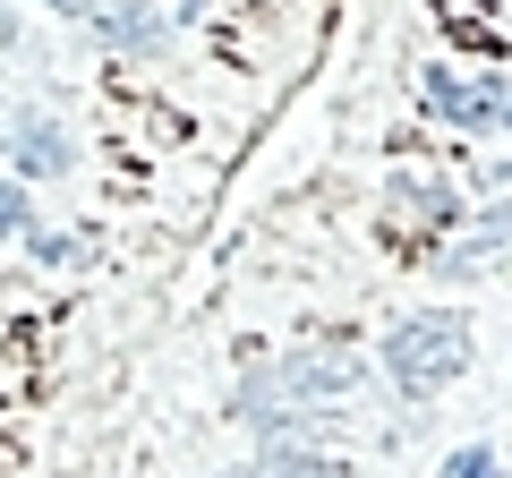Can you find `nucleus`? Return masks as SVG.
I'll return each mask as SVG.
<instances>
[{"instance_id":"nucleus-3","label":"nucleus","mask_w":512,"mask_h":478,"mask_svg":"<svg viewBox=\"0 0 512 478\" xmlns=\"http://www.w3.org/2000/svg\"><path fill=\"white\" fill-rule=\"evenodd\" d=\"M512 265V205H470L453 222V239L436 248V274L444 282H495Z\"/></svg>"},{"instance_id":"nucleus-2","label":"nucleus","mask_w":512,"mask_h":478,"mask_svg":"<svg viewBox=\"0 0 512 478\" xmlns=\"http://www.w3.org/2000/svg\"><path fill=\"white\" fill-rule=\"evenodd\" d=\"M265 376H274V393H282V402L325 410V419H350V393L367 385V359H359L350 342H333V333H316V342H291Z\"/></svg>"},{"instance_id":"nucleus-9","label":"nucleus","mask_w":512,"mask_h":478,"mask_svg":"<svg viewBox=\"0 0 512 478\" xmlns=\"http://www.w3.org/2000/svg\"><path fill=\"white\" fill-rule=\"evenodd\" d=\"M35 197H26V180L18 171H0V248H26V231H35Z\"/></svg>"},{"instance_id":"nucleus-12","label":"nucleus","mask_w":512,"mask_h":478,"mask_svg":"<svg viewBox=\"0 0 512 478\" xmlns=\"http://www.w3.org/2000/svg\"><path fill=\"white\" fill-rule=\"evenodd\" d=\"M43 9H52V18H69V26H86V9H94V0H43Z\"/></svg>"},{"instance_id":"nucleus-10","label":"nucleus","mask_w":512,"mask_h":478,"mask_svg":"<svg viewBox=\"0 0 512 478\" xmlns=\"http://www.w3.org/2000/svg\"><path fill=\"white\" fill-rule=\"evenodd\" d=\"M26 248H35V257L52 265V274H69V265H86V239H69V231H43V222L26 231Z\"/></svg>"},{"instance_id":"nucleus-11","label":"nucleus","mask_w":512,"mask_h":478,"mask_svg":"<svg viewBox=\"0 0 512 478\" xmlns=\"http://www.w3.org/2000/svg\"><path fill=\"white\" fill-rule=\"evenodd\" d=\"M444 478H504V461H495V444H453V461H444Z\"/></svg>"},{"instance_id":"nucleus-1","label":"nucleus","mask_w":512,"mask_h":478,"mask_svg":"<svg viewBox=\"0 0 512 478\" xmlns=\"http://www.w3.org/2000/svg\"><path fill=\"white\" fill-rule=\"evenodd\" d=\"M470 359H478V316L470 308H402L384 325V342H376L384 385L402 393L410 410L444 402V393L470 376Z\"/></svg>"},{"instance_id":"nucleus-14","label":"nucleus","mask_w":512,"mask_h":478,"mask_svg":"<svg viewBox=\"0 0 512 478\" xmlns=\"http://www.w3.org/2000/svg\"><path fill=\"white\" fill-rule=\"evenodd\" d=\"M0 163H9V120H0Z\"/></svg>"},{"instance_id":"nucleus-4","label":"nucleus","mask_w":512,"mask_h":478,"mask_svg":"<svg viewBox=\"0 0 512 478\" xmlns=\"http://www.w3.org/2000/svg\"><path fill=\"white\" fill-rule=\"evenodd\" d=\"M419 103L436 111L444 129H461V137H495V111H504V69H478V77H461V69H427L419 77Z\"/></svg>"},{"instance_id":"nucleus-6","label":"nucleus","mask_w":512,"mask_h":478,"mask_svg":"<svg viewBox=\"0 0 512 478\" xmlns=\"http://www.w3.org/2000/svg\"><path fill=\"white\" fill-rule=\"evenodd\" d=\"M69 163H77V137L60 129L52 111H18L9 120V163L0 171H18V180H69Z\"/></svg>"},{"instance_id":"nucleus-8","label":"nucleus","mask_w":512,"mask_h":478,"mask_svg":"<svg viewBox=\"0 0 512 478\" xmlns=\"http://www.w3.org/2000/svg\"><path fill=\"white\" fill-rule=\"evenodd\" d=\"M248 470H256V478H359L342 453H325V444H299V436H265Z\"/></svg>"},{"instance_id":"nucleus-15","label":"nucleus","mask_w":512,"mask_h":478,"mask_svg":"<svg viewBox=\"0 0 512 478\" xmlns=\"http://www.w3.org/2000/svg\"><path fill=\"white\" fill-rule=\"evenodd\" d=\"M222 478H256V470H222Z\"/></svg>"},{"instance_id":"nucleus-5","label":"nucleus","mask_w":512,"mask_h":478,"mask_svg":"<svg viewBox=\"0 0 512 478\" xmlns=\"http://www.w3.org/2000/svg\"><path fill=\"white\" fill-rule=\"evenodd\" d=\"M86 35L103 43V52H120V60H154L171 43V9L163 0H94Z\"/></svg>"},{"instance_id":"nucleus-7","label":"nucleus","mask_w":512,"mask_h":478,"mask_svg":"<svg viewBox=\"0 0 512 478\" xmlns=\"http://www.w3.org/2000/svg\"><path fill=\"white\" fill-rule=\"evenodd\" d=\"M384 205H393L402 222H436V231H453V222L470 214V197H461V188H444V180H427V171H393Z\"/></svg>"},{"instance_id":"nucleus-13","label":"nucleus","mask_w":512,"mask_h":478,"mask_svg":"<svg viewBox=\"0 0 512 478\" xmlns=\"http://www.w3.org/2000/svg\"><path fill=\"white\" fill-rule=\"evenodd\" d=\"M0 52H18V9L0 0Z\"/></svg>"}]
</instances>
